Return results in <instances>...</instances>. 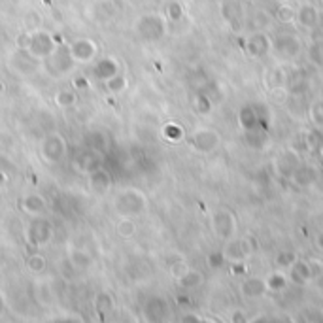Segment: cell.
I'll return each mask as SVG.
<instances>
[{
	"instance_id": "cell-1",
	"label": "cell",
	"mask_w": 323,
	"mask_h": 323,
	"mask_svg": "<svg viewBox=\"0 0 323 323\" xmlns=\"http://www.w3.org/2000/svg\"><path fill=\"white\" fill-rule=\"evenodd\" d=\"M300 21H302V25H314L315 23V10L310 8V6H304V8L300 10Z\"/></svg>"
}]
</instances>
